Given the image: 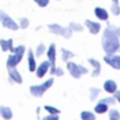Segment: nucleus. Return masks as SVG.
<instances>
[{
    "label": "nucleus",
    "mask_w": 120,
    "mask_h": 120,
    "mask_svg": "<svg viewBox=\"0 0 120 120\" xmlns=\"http://www.w3.org/2000/svg\"><path fill=\"white\" fill-rule=\"evenodd\" d=\"M102 49L105 55H113L117 53L120 49V36L117 32V27L115 25H108L103 34H102Z\"/></svg>",
    "instance_id": "f257e3e1"
},
{
    "label": "nucleus",
    "mask_w": 120,
    "mask_h": 120,
    "mask_svg": "<svg viewBox=\"0 0 120 120\" xmlns=\"http://www.w3.org/2000/svg\"><path fill=\"white\" fill-rule=\"evenodd\" d=\"M27 52V48L24 45H18L15 46L11 52H10V56L7 57V68H13V67H17L20 64V61L22 60L24 55Z\"/></svg>",
    "instance_id": "f03ea898"
},
{
    "label": "nucleus",
    "mask_w": 120,
    "mask_h": 120,
    "mask_svg": "<svg viewBox=\"0 0 120 120\" xmlns=\"http://www.w3.org/2000/svg\"><path fill=\"white\" fill-rule=\"evenodd\" d=\"M67 71H68V74H70L73 78H75V80H80L82 75L88 74V68H87L85 66L77 64V63H74V61H71V60L67 61Z\"/></svg>",
    "instance_id": "7ed1b4c3"
},
{
    "label": "nucleus",
    "mask_w": 120,
    "mask_h": 120,
    "mask_svg": "<svg viewBox=\"0 0 120 120\" xmlns=\"http://www.w3.org/2000/svg\"><path fill=\"white\" fill-rule=\"evenodd\" d=\"M52 85H53V78H49V80L43 81L42 84L31 85L30 87V92H31L32 96H35V98H41V96H43V94L49 90Z\"/></svg>",
    "instance_id": "20e7f679"
},
{
    "label": "nucleus",
    "mask_w": 120,
    "mask_h": 120,
    "mask_svg": "<svg viewBox=\"0 0 120 120\" xmlns=\"http://www.w3.org/2000/svg\"><path fill=\"white\" fill-rule=\"evenodd\" d=\"M48 28L49 31L52 32V34H55V35H60V36H63V38H66V39H70L71 36H73V31L70 30L68 27H61L60 24H49L48 25Z\"/></svg>",
    "instance_id": "39448f33"
},
{
    "label": "nucleus",
    "mask_w": 120,
    "mask_h": 120,
    "mask_svg": "<svg viewBox=\"0 0 120 120\" xmlns=\"http://www.w3.org/2000/svg\"><path fill=\"white\" fill-rule=\"evenodd\" d=\"M0 22H1V25L4 27V28H7V30H11V31H17L20 27H18V24L7 14V13H4L3 10H0Z\"/></svg>",
    "instance_id": "423d86ee"
},
{
    "label": "nucleus",
    "mask_w": 120,
    "mask_h": 120,
    "mask_svg": "<svg viewBox=\"0 0 120 120\" xmlns=\"http://www.w3.org/2000/svg\"><path fill=\"white\" fill-rule=\"evenodd\" d=\"M105 63L108 64V66H110L112 68H115V70H120V55H116V53H113V55H105Z\"/></svg>",
    "instance_id": "0eeeda50"
},
{
    "label": "nucleus",
    "mask_w": 120,
    "mask_h": 120,
    "mask_svg": "<svg viewBox=\"0 0 120 120\" xmlns=\"http://www.w3.org/2000/svg\"><path fill=\"white\" fill-rule=\"evenodd\" d=\"M49 68H50V63L49 60H43L41 64L36 66V70H35V74L38 78H43L48 73H49Z\"/></svg>",
    "instance_id": "6e6552de"
},
{
    "label": "nucleus",
    "mask_w": 120,
    "mask_h": 120,
    "mask_svg": "<svg viewBox=\"0 0 120 120\" xmlns=\"http://www.w3.org/2000/svg\"><path fill=\"white\" fill-rule=\"evenodd\" d=\"M84 27L88 28L92 35H98L101 30H102V25H101V21H92V20H85L84 22Z\"/></svg>",
    "instance_id": "1a4fd4ad"
},
{
    "label": "nucleus",
    "mask_w": 120,
    "mask_h": 120,
    "mask_svg": "<svg viewBox=\"0 0 120 120\" xmlns=\"http://www.w3.org/2000/svg\"><path fill=\"white\" fill-rule=\"evenodd\" d=\"M56 55H57L56 45L55 43H50L49 48H46V56H48V60H49L50 66H55L56 64Z\"/></svg>",
    "instance_id": "9d476101"
},
{
    "label": "nucleus",
    "mask_w": 120,
    "mask_h": 120,
    "mask_svg": "<svg viewBox=\"0 0 120 120\" xmlns=\"http://www.w3.org/2000/svg\"><path fill=\"white\" fill-rule=\"evenodd\" d=\"M8 78H10L11 82H15V84H21L22 82V77H21L20 71L17 70V67L8 68Z\"/></svg>",
    "instance_id": "9b49d317"
},
{
    "label": "nucleus",
    "mask_w": 120,
    "mask_h": 120,
    "mask_svg": "<svg viewBox=\"0 0 120 120\" xmlns=\"http://www.w3.org/2000/svg\"><path fill=\"white\" fill-rule=\"evenodd\" d=\"M103 91H105L106 94L113 95V94L117 91V82H116L115 80H106V81L103 82Z\"/></svg>",
    "instance_id": "f8f14e48"
},
{
    "label": "nucleus",
    "mask_w": 120,
    "mask_h": 120,
    "mask_svg": "<svg viewBox=\"0 0 120 120\" xmlns=\"http://www.w3.org/2000/svg\"><path fill=\"white\" fill-rule=\"evenodd\" d=\"M27 61H28V70H30L31 73L32 71H35L36 70V56H35V53L32 52V50H27Z\"/></svg>",
    "instance_id": "ddd939ff"
},
{
    "label": "nucleus",
    "mask_w": 120,
    "mask_h": 120,
    "mask_svg": "<svg viewBox=\"0 0 120 120\" xmlns=\"http://www.w3.org/2000/svg\"><path fill=\"white\" fill-rule=\"evenodd\" d=\"M94 14H95V17H96L99 21H108V20H109V13H108V10H105L103 7H95Z\"/></svg>",
    "instance_id": "4468645a"
},
{
    "label": "nucleus",
    "mask_w": 120,
    "mask_h": 120,
    "mask_svg": "<svg viewBox=\"0 0 120 120\" xmlns=\"http://www.w3.org/2000/svg\"><path fill=\"white\" fill-rule=\"evenodd\" d=\"M88 63H90L91 66H92V73H91V75L92 77H99V74H101V63H99V60H95L94 57H90L88 59Z\"/></svg>",
    "instance_id": "2eb2a0df"
},
{
    "label": "nucleus",
    "mask_w": 120,
    "mask_h": 120,
    "mask_svg": "<svg viewBox=\"0 0 120 120\" xmlns=\"http://www.w3.org/2000/svg\"><path fill=\"white\" fill-rule=\"evenodd\" d=\"M108 110H109V105H106V103H105V102H102V101H99V102L95 105V108H94V112H95L96 115L108 113Z\"/></svg>",
    "instance_id": "dca6fc26"
},
{
    "label": "nucleus",
    "mask_w": 120,
    "mask_h": 120,
    "mask_svg": "<svg viewBox=\"0 0 120 120\" xmlns=\"http://www.w3.org/2000/svg\"><path fill=\"white\" fill-rule=\"evenodd\" d=\"M0 117H3L4 120H11L13 119V110L8 106L1 105L0 106Z\"/></svg>",
    "instance_id": "f3484780"
},
{
    "label": "nucleus",
    "mask_w": 120,
    "mask_h": 120,
    "mask_svg": "<svg viewBox=\"0 0 120 120\" xmlns=\"http://www.w3.org/2000/svg\"><path fill=\"white\" fill-rule=\"evenodd\" d=\"M0 48L3 52H11L14 49L13 46V39H0Z\"/></svg>",
    "instance_id": "a211bd4d"
},
{
    "label": "nucleus",
    "mask_w": 120,
    "mask_h": 120,
    "mask_svg": "<svg viewBox=\"0 0 120 120\" xmlns=\"http://www.w3.org/2000/svg\"><path fill=\"white\" fill-rule=\"evenodd\" d=\"M60 55H61V60L63 61H68V60H71L74 56H75V53L74 52H71V50H68V49H66V48H63V49H60Z\"/></svg>",
    "instance_id": "6ab92c4d"
},
{
    "label": "nucleus",
    "mask_w": 120,
    "mask_h": 120,
    "mask_svg": "<svg viewBox=\"0 0 120 120\" xmlns=\"http://www.w3.org/2000/svg\"><path fill=\"white\" fill-rule=\"evenodd\" d=\"M81 120H96V113L91 110H82L80 115Z\"/></svg>",
    "instance_id": "aec40b11"
},
{
    "label": "nucleus",
    "mask_w": 120,
    "mask_h": 120,
    "mask_svg": "<svg viewBox=\"0 0 120 120\" xmlns=\"http://www.w3.org/2000/svg\"><path fill=\"white\" fill-rule=\"evenodd\" d=\"M88 94H90V99L91 101H96L99 98V94H101V88H96V87H91L88 90Z\"/></svg>",
    "instance_id": "412c9836"
},
{
    "label": "nucleus",
    "mask_w": 120,
    "mask_h": 120,
    "mask_svg": "<svg viewBox=\"0 0 120 120\" xmlns=\"http://www.w3.org/2000/svg\"><path fill=\"white\" fill-rule=\"evenodd\" d=\"M68 28L73 31V32H81V31H84V25L82 24H80V22H74V21H71L70 24H68Z\"/></svg>",
    "instance_id": "4be33fe9"
},
{
    "label": "nucleus",
    "mask_w": 120,
    "mask_h": 120,
    "mask_svg": "<svg viewBox=\"0 0 120 120\" xmlns=\"http://www.w3.org/2000/svg\"><path fill=\"white\" fill-rule=\"evenodd\" d=\"M108 115H109V120H120V112L117 109H109Z\"/></svg>",
    "instance_id": "5701e85b"
},
{
    "label": "nucleus",
    "mask_w": 120,
    "mask_h": 120,
    "mask_svg": "<svg viewBox=\"0 0 120 120\" xmlns=\"http://www.w3.org/2000/svg\"><path fill=\"white\" fill-rule=\"evenodd\" d=\"M34 53H35V56H36V57L43 56V53H46V46H45L43 43H39V45L36 46V50H35Z\"/></svg>",
    "instance_id": "b1692460"
},
{
    "label": "nucleus",
    "mask_w": 120,
    "mask_h": 120,
    "mask_svg": "<svg viewBox=\"0 0 120 120\" xmlns=\"http://www.w3.org/2000/svg\"><path fill=\"white\" fill-rule=\"evenodd\" d=\"M43 109H45L48 113H50V115H60V109L55 108V106H52V105H45Z\"/></svg>",
    "instance_id": "393cba45"
},
{
    "label": "nucleus",
    "mask_w": 120,
    "mask_h": 120,
    "mask_svg": "<svg viewBox=\"0 0 120 120\" xmlns=\"http://www.w3.org/2000/svg\"><path fill=\"white\" fill-rule=\"evenodd\" d=\"M18 27H20L21 30H27V28L30 27V20L25 18V17L20 18V21H18Z\"/></svg>",
    "instance_id": "a878e982"
},
{
    "label": "nucleus",
    "mask_w": 120,
    "mask_h": 120,
    "mask_svg": "<svg viewBox=\"0 0 120 120\" xmlns=\"http://www.w3.org/2000/svg\"><path fill=\"white\" fill-rule=\"evenodd\" d=\"M101 101H102V102H105V103H106V105H109V106H113V105H116V103H117L113 95H109V96H106V98H103V99H101Z\"/></svg>",
    "instance_id": "bb28decb"
},
{
    "label": "nucleus",
    "mask_w": 120,
    "mask_h": 120,
    "mask_svg": "<svg viewBox=\"0 0 120 120\" xmlns=\"http://www.w3.org/2000/svg\"><path fill=\"white\" fill-rule=\"evenodd\" d=\"M110 13H112L113 15H119L120 14V4H112V7H110Z\"/></svg>",
    "instance_id": "cd10ccee"
},
{
    "label": "nucleus",
    "mask_w": 120,
    "mask_h": 120,
    "mask_svg": "<svg viewBox=\"0 0 120 120\" xmlns=\"http://www.w3.org/2000/svg\"><path fill=\"white\" fill-rule=\"evenodd\" d=\"M59 119H60L59 115H50V113H48V116L42 117L41 120H59Z\"/></svg>",
    "instance_id": "c85d7f7f"
},
{
    "label": "nucleus",
    "mask_w": 120,
    "mask_h": 120,
    "mask_svg": "<svg viewBox=\"0 0 120 120\" xmlns=\"http://www.w3.org/2000/svg\"><path fill=\"white\" fill-rule=\"evenodd\" d=\"M63 74H64V70H63L61 67H57V66H56V70H55L53 75H55V77H61Z\"/></svg>",
    "instance_id": "c756f323"
},
{
    "label": "nucleus",
    "mask_w": 120,
    "mask_h": 120,
    "mask_svg": "<svg viewBox=\"0 0 120 120\" xmlns=\"http://www.w3.org/2000/svg\"><path fill=\"white\" fill-rule=\"evenodd\" d=\"M39 7H46L48 4H49V0H34Z\"/></svg>",
    "instance_id": "7c9ffc66"
},
{
    "label": "nucleus",
    "mask_w": 120,
    "mask_h": 120,
    "mask_svg": "<svg viewBox=\"0 0 120 120\" xmlns=\"http://www.w3.org/2000/svg\"><path fill=\"white\" fill-rule=\"evenodd\" d=\"M113 96H115L116 102H117V103H120V90H119V88H117V91H116V92L113 94Z\"/></svg>",
    "instance_id": "2f4dec72"
},
{
    "label": "nucleus",
    "mask_w": 120,
    "mask_h": 120,
    "mask_svg": "<svg viewBox=\"0 0 120 120\" xmlns=\"http://www.w3.org/2000/svg\"><path fill=\"white\" fill-rule=\"evenodd\" d=\"M117 32H119V36H120V27L117 28Z\"/></svg>",
    "instance_id": "473e14b6"
},
{
    "label": "nucleus",
    "mask_w": 120,
    "mask_h": 120,
    "mask_svg": "<svg viewBox=\"0 0 120 120\" xmlns=\"http://www.w3.org/2000/svg\"><path fill=\"white\" fill-rule=\"evenodd\" d=\"M56 1H59V0H56Z\"/></svg>",
    "instance_id": "72a5a7b5"
},
{
    "label": "nucleus",
    "mask_w": 120,
    "mask_h": 120,
    "mask_svg": "<svg viewBox=\"0 0 120 120\" xmlns=\"http://www.w3.org/2000/svg\"><path fill=\"white\" fill-rule=\"evenodd\" d=\"M119 15H120V14H119Z\"/></svg>",
    "instance_id": "f704fd0d"
}]
</instances>
